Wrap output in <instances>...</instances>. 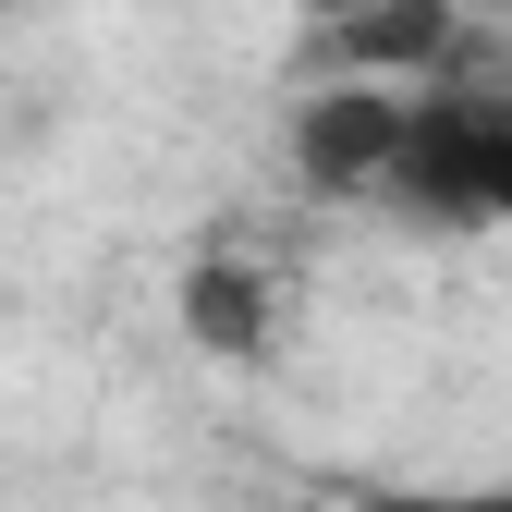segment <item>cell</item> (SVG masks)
<instances>
[{
  "mask_svg": "<svg viewBox=\"0 0 512 512\" xmlns=\"http://www.w3.org/2000/svg\"><path fill=\"white\" fill-rule=\"evenodd\" d=\"M391 135H403V86L317 74L293 98V183L317 208H354V196H378V171H391Z\"/></svg>",
  "mask_w": 512,
  "mask_h": 512,
  "instance_id": "obj_1",
  "label": "cell"
},
{
  "mask_svg": "<svg viewBox=\"0 0 512 512\" xmlns=\"http://www.w3.org/2000/svg\"><path fill=\"white\" fill-rule=\"evenodd\" d=\"M452 49H464V13H452V0H354V13H330V25H293V61H305V86H317V74L427 86Z\"/></svg>",
  "mask_w": 512,
  "mask_h": 512,
  "instance_id": "obj_2",
  "label": "cell"
},
{
  "mask_svg": "<svg viewBox=\"0 0 512 512\" xmlns=\"http://www.w3.org/2000/svg\"><path fill=\"white\" fill-rule=\"evenodd\" d=\"M171 305H183V330H196V354H220V366H256V354L281 342V269H269V256H244V244L183 256Z\"/></svg>",
  "mask_w": 512,
  "mask_h": 512,
  "instance_id": "obj_3",
  "label": "cell"
},
{
  "mask_svg": "<svg viewBox=\"0 0 512 512\" xmlns=\"http://www.w3.org/2000/svg\"><path fill=\"white\" fill-rule=\"evenodd\" d=\"M464 74H476V37H464ZM476 110H488V171H500V232H512V49L500 74H476Z\"/></svg>",
  "mask_w": 512,
  "mask_h": 512,
  "instance_id": "obj_4",
  "label": "cell"
},
{
  "mask_svg": "<svg viewBox=\"0 0 512 512\" xmlns=\"http://www.w3.org/2000/svg\"><path fill=\"white\" fill-rule=\"evenodd\" d=\"M354 512H512V476L500 488H366Z\"/></svg>",
  "mask_w": 512,
  "mask_h": 512,
  "instance_id": "obj_5",
  "label": "cell"
},
{
  "mask_svg": "<svg viewBox=\"0 0 512 512\" xmlns=\"http://www.w3.org/2000/svg\"><path fill=\"white\" fill-rule=\"evenodd\" d=\"M281 13H293V25H330V13H354V0H281Z\"/></svg>",
  "mask_w": 512,
  "mask_h": 512,
  "instance_id": "obj_6",
  "label": "cell"
},
{
  "mask_svg": "<svg viewBox=\"0 0 512 512\" xmlns=\"http://www.w3.org/2000/svg\"><path fill=\"white\" fill-rule=\"evenodd\" d=\"M0 13H25V0H0Z\"/></svg>",
  "mask_w": 512,
  "mask_h": 512,
  "instance_id": "obj_7",
  "label": "cell"
}]
</instances>
